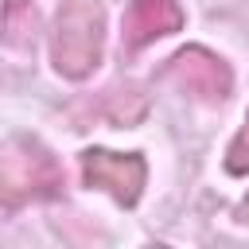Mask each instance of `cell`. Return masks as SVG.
I'll return each mask as SVG.
<instances>
[{"instance_id":"cell-4","label":"cell","mask_w":249,"mask_h":249,"mask_svg":"<svg viewBox=\"0 0 249 249\" xmlns=\"http://www.w3.org/2000/svg\"><path fill=\"white\" fill-rule=\"evenodd\" d=\"M171 74L191 89V93H198V97H206V101H222L226 93H230V70H226V62L218 58V54H210V51H202V47H187V51H179L175 58H171Z\"/></svg>"},{"instance_id":"cell-3","label":"cell","mask_w":249,"mask_h":249,"mask_svg":"<svg viewBox=\"0 0 249 249\" xmlns=\"http://www.w3.org/2000/svg\"><path fill=\"white\" fill-rule=\"evenodd\" d=\"M82 179L89 187L109 191L121 206H132L140 198V187H144V160L105 152V148H89V152H82Z\"/></svg>"},{"instance_id":"cell-6","label":"cell","mask_w":249,"mask_h":249,"mask_svg":"<svg viewBox=\"0 0 249 249\" xmlns=\"http://www.w3.org/2000/svg\"><path fill=\"white\" fill-rule=\"evenodd\" d=\"M31 27H35L31 0H8V4H4V31H8V43H19Z\"/></svg>"},{"instance_id":"cell-5","label":"cell","mask_w":249,"mask_h":249,"mask_svg":"<svg viewBox=\"0 0 249 249\" xmlns=\"http://www.w3.org/2000/svg\"><path fill=\"white\" fill-rule=\"evenodd\" d=\"M179 27H183L179 0H128V8H124V43L132 51H140L152 39L171 35Z\"/></svg>"},{"instance_id":"cell-2","label":"cell","mask_w":249,"mask_h":249,"mask_svg":"<svg viewBox=\"0 0 249 249\" xmlns=\"http://www.w3.org/2000/svg\"><path fill=\"white\" fill-rule=\"evenodd\" d=\"M0 187H4V202L8 206H19L23 198H47L62 187V171L58 163L35 148V144H12L8 156H4V175H0Z\"/></svg>"},{"instance_id":"cell-1","label":"cell","mask_w":249,"mask_h":249,"mask_svg":"<svg viewBox=\"0 0 249 249\" xmlns=\"http://www.w3.org/2000/svg\"><path fill=\"white\" fill-rule=\"evenodd\" d=\"M101 39H105L101 4L97 0H62L58 19H54L51 54L66 78H86L101 62Z\"/></svg>"},{"instance_id":"cell-8","label":"cell","mask_w":249,"mask_h":249,"mask_svg":"<svg viewBox=\"0 0 249 249\" xmlns=\"http://www.w3.org/2000/svg\"><path fill=\"white\" fill-rule=\"evenodd\" d=\"M237 218H241V222H249V198H245V202L237 206Z\"/></svg>"},{"instance_id":"cell-7","label":"cell","mask_w":249,"mask_h":249,"mask_svg":"<svg viewBox=\"0 0 249 249\" xmlns=\"http://www.w3.org/2000/svg\"><path fill=\"white\" fill-rule=\"evenodd\" d=\"M226 167H230L233 175L249 171V113H245V124H241V132L233 136V144H230V152H226Z\"/></svg>"}]
</instances>
